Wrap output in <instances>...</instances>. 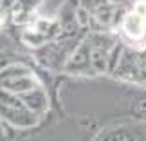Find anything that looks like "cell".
<instances>
[{
    "instance_id": "52a82bcc",
    "label": "cell",
    "mask_w": 146,
    "mask_h": 141,
    "mask_svg": "<svg viewBox=\"0 0 146 141\" xmlns=\"http://www.w3.org/2000/svg\"><path fill=\"white\" fill-rule=\"evenodd\" d=\"M18 96L33 112H36L38 116H42L43 112L49 109V98H47V94H45V91H43L42 87H36V89H33L29 92H24V94H18Z\"/></svg>"
},
{
    "instance_id": "9c48e42d",
    "label": "cell",
    "mask_w": 146,
    "mask_h": 141,
    "mask_svg": "<svg viewBox=\"0 0 146 141\" xmlns=\"http://www.w3.org/2000/svg\"><path fill=\"white\" fill-rule=\"evenodd\" d=\"M139 65H141L143 76H146V47L139 49Z\"/></svg>"
},
{
    "instance_id": "3957f363",
    "label": "cell",
    "mask_w": 146,
    "mask_h": 141,
    "mask_svg": "<svg viewBox=\"0 0 146 141\" xmlns=\"http://www.w3.org/2000/svg\"><path fill=\"white\" fill-rule=\"evenodd\" d=\"M2 87L4 91L13 94H24L40 87V82L33 76V72L24 65H9L2 71Z\"/></svg>"
},
{
    "instance_id": "30bf717a",
    "label": "cell",
    "mask_w": 146,
    "mask_h": 141,
    "mask_svg": "<svg viewBox=\"0 0 146 141\" xmlns=\"http://www.w3.org/2000/svg\"><path fill=\"white\" fill-rule=\"evenodd\" d=\"M108 2L114 5V7H123V9H128V5L133 4V0H108Z\"/></svg>"
},
{
    "instance_id": "277c9868",
    "label": "cell",
    "mask_w": 146,
    "mask_h": 141,
    "mask_svg": "<svg viewBox=\"0 0 146 141\" xmlns=\"http://www.w3.org/2000/svg\"><path fill=\"white\" fill-rule=\"evenodd\" d=\"M112 74L128 82L143 80V71H141V65H139V49L132 45H123L119 61H117Z\"/></svg>"
},
{
    "instance_id": "7a4b0ae2",
    "label": "cell",
    "mask_w": 146,
    "mask_h": 141,
    "mask_svg": "<svg viewBox=\"0 0 146 141\" xmlns=\"http://www.w3.org/2000/svg\"><path fill=\"white\" fill-rule=\"evenodd\" d=\"M2 118L20 128H29L38 123L36 112H33L18 94H13L9 91H2Z\"/></svg>"
},
{
    "instance_id": "6da1fadb",
    "label": "cell",
    "mask_w": 146,
    "mask_h": 141,
    "mask_svg": "<svg viewBox=\"0 0 146 141\" xmlns=\"http://www.w3.org/2000/svg\"><path fill=\"white\" fill-rule=\"evenodd\" d=\"M80 38H58L36 49L38 61L50 71H65L67 61L70 60L72 53L80 45Z\"/></svg>"
},
{
    "instance_id": "8fae6325",
    "label": "cell",
    "mask_w": 146,
    "mask_h": 141,
    "mask_svg": "<svg viewBox=\"0 0 146 141\" xmlns=\"http://www.w3.org/2000/svg\"><path fill=\"white\" fill-rule=\"evenodd\" d=\"M133 110H135V112H139V114H146V100H143V101H137V105L133 107Z\"/></svg>"
},
{
    "instance_id": "8992f818",
    "label": "cell",
    "mask_w": 146,
    "mask_h": 141,
    "mask_svg": "<svg viewBox=\"0 0 146 141\" xmlns=\"http://www.w3.org/2000/svg\"><path fill=\"white\" fill-rule=\"evenodd\" d=\"M121 29L130 40H133V42L143 40L146 36V16L130 9L126 13L125 20H123V24H121Z\"/></svg>"
},
{
    "instance_id": "ba28073f",
    "label": "cell",
    "mask_w": 146,
    "mask_h": 141,
    "mask_svg": "<svg viewBox=\"0 0 146 141\" xmlns=\"http://www.w3.org/2000/svg\"><path fill=\"white\" fill-rule=\"evenodd\" d=\"M80 4L85 7L88 13H94L96 9H99L101 5H105V4H110L108 0H80Z\"/></svg>"
},
{
    "instance_id": "5b68a950",
    "label": "cell",
    "mask_w": 146,
    "mask_h": 141,
    "mask_svg": "<svg viewBox=\"0 0 146 141\" xmlns=\"http://www.w3.org/2000/svg\"><path fill=\"white\" fill-rule=\"evenodd\" d=\"M65 72L74 76H92L94 69H92V61H90V43H88L87 36L80 42V45L76 47V51L72 53L70 60L67 61Z\"/></svg>"
}]
</instances>
